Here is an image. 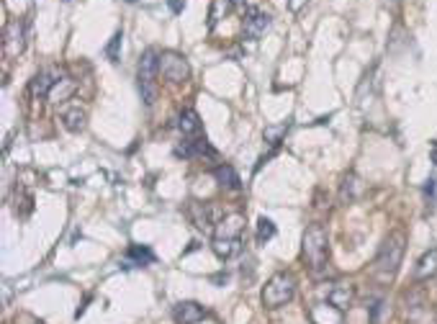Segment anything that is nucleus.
<instances>
[{
    "label": "nucleus",
    "mask_w": 437,
    "mask_h": 324,
    "mask_svg": "<svg viewBox=\"0 0 437 324\" xmlns=\"http://www.w3.org/2000/svg\"><path fill=\"white\" fill-rule=\"evenodd\" d=\"M72 91H75V82L67 80V78H62V80L54 85V91L49 93V98H51V101L60 103V101H64V98H70Z\"/></svg>",
    "instance_id": "nucleus-21"
},
{
    "label": "nucleus",
    "mask_w": 437,
    "mask_h": 324,
    "mask_svg": "<svg viewBox=\"0 0 437 324\" xmlns=\"http://www.w3.org/2000/svg\"><path fill=\"white\" fill-rule=\"evenodd\" d=\"M242 227H244V219L239 213H232V216H226L222 222V229L216 237H242Z\"/></svg>",
    "instance_id": "nucleus-19"
},
{
    "label": "nucleus",
    "mask_w": 437,
    "mask_h": 324,
    "mask_svg": "<svg viewBox=\"0 0 437 324\" xmlns=\"http://www.w3.org/2000/svg\"><path fill=\"white\" fill-rule=\"evenodd\" d=\"M327 301L329 306H335L340 312H347L353 301H355V286L353 284H335L329 288V294H327Z\"/></svg>",
    "instance_id": "nucleus-9"
},
{
    "label": "nucleus",
    "mask_w": 437,
    "mask_h": 324,
    "mask_svg": "<svg viewBox=\"0 0 437 324\" xmlns=\"http://www.w3.org/2000/svg\"><path fill=\"white\" fill-rule=\"evenodd\" d=\"M222 3H226V0H214V8H211V23H209V26H216V21L222 19V13H226V8H222Z\"/></svg>",
    "instance_id": "nucleus-26"
},
{
    "label": "nucleus",
    "mask_w": 437,
    "mask_h": 324,
    "mask_svg": "<svg viewBox=\"0 0 437 324\" xmlns=\"http://www.w3.org/2000/svg\"><path fill=\"white\" fill-rule=\"evenodd\" d=\"M301 253H304L306 265H309L314 273H322V270H324L327 260H329V240H327V232L322 224H311L304 232Z\"/></svg>",
    "instance_id": "nucleus-1"
},
{
    "label": "nucleus",
    "mask_w": 437,
    "mask_h": 324,
    "mask_svg": "<svg viewBox=\"0 0 437 324\" xmlns=\"http://www.w3.org/2000/svg\"><path fill=\"white\" fill-rule=\"evenodd\" d=\"M296 294V278L291 273H275L268 278L263 288V306L268 309H281Z\"/></svg>",
    "instance_id": "nucleus-3"
},
{
    "label": "nucleus",
    "mask_w": 437,
    "mask_h": 324,
    "mask_svg": "<svg viewBox=\"0 0 437 324\" xmlns=\"http://www.w3.org/2000/svg\"><path fill=\"white\" fill-rule=\"evenodd\" d=\"M167 5H170V10H173L175 16H178V13H183V8H185V0H167Z\"/></svg>",
    "instance_id": "nucleus-28"
},
{
    "label": "nucleus",
    "mask_w": 437,
    "mask_h": 324,
    "mask_svg": "<svg viewBox=\"0 0 437 324\" xmlns=\"http://www.w3.org/2000/svg\"><path fill=\"white\" fill-rule=\"evenodd\" d=\"M121 39H123V34L121 31H116L113 39L108 41V47H106V57L111 62H119V54H121Z\"/></svg>",
    "instance_id": "nucleus-25"
},
{
    "label": "nucleus",
    "mask_w": 437,
    "mask_h": 324,
    "mask_svg": "<svg viewBox=\"0 0 437 324\" xmlns=\"http://www.w3.org/2000/svg\"><path fill=\"white\" fill-rule=\"evenodd\" d=\"M23 44H26V29H23V21L13 19L5 26V34H3V51L5 57H19L23 51Z\"/></svg>",
    "instance_id": "nucleus-7"
},
{
    "label": "nucleus",
    "mask_w": 437,
    "mask_h": 324,
    "mask_svg": "<svg viewBox=\"0 0 437 324\" xmlns=\"http://www.w3.org/2000/svg\"><path fill=\"white\" fill-rule=\"evenodd\" d=\"M211 250L219 260H229V257L242 253V237H214Z\"/></svg>",
    "instance_id": "nucleus-11"
},
{
    "label": "nucleus",
    "mask_w": 437,
    "mask_h": 324,
    "mask_svg": "<svg viewBox=\"0 0 437 324\" xmlns=\"http://www.w3.org/2000/svg\"><path fill=\"white\" fill-rule=\"evenodd\" d=\"M173 316L178 324H198L206 316V309L201 304H196V301H180L175 306Z\"/></svg>",
    "instance_id": "nucleus-10"
},
{
    "label": "nucleus",
    "mask_w": 437,
    "mask_h": 324,
    "mask_svg": "<svg viewBox=\"0 0 437 324\" xmlns=\"http://www.w3.org/2000/svg\"><path fill=\"white\" fill-rule=\"evenodd\" d=\"M188 213H191V219H193V224L198 229H204V232H211V229H214L216 222H214V216H211V206H209V203L193 201L188 206Z\"/></svg>",
    "instance_id": "nucleus-12"
},
{
    "label": "nucleus",
    "mask_w": 437,
    "mask_h": 324,
    "mask_svg": "<svg viewBox=\"0 0 437 324\" xmlns=\"http://www.w3.org/2000/svg\"><path fill=\"white\" fill-rule=\"evenodd\" d=\"M404 234L401 232H394L386 237V242L381 244V250L376 255V273L381 278H394L399 270V265H401V257H404Z\"/></svg>",
    "instance_id": "nucleus-2"
},
{
    "label": "nucleus",
    "mask_w": 437,
    "mask_h": 324,
    "mask_svg": "<svg viewBox=\"0 0 437 324\" xmlns=\"http://www.w3.org/2000/svg\"><path fill=\"white\" fill-rule=\"evenodd\" d=\"M270 16L265 13V10H257L252 8L242 21V39H250V41H257L265 36V31L270 29Z\"/></svg>",
    "instance_id": "nucleus-6"
},
{
    "label": "nucleus",
    "mask_w": 437,
    "mask_h": 324,
    "mask_svg": "<svg viewBox=\"0 0 437 324\" xmlns=\"http://www.w3.org/2000/svg\"><path fill=\"white\" fill-rule=\"evenodd\" d=\"M154 260V253L150 247H142V244H132L126 250V265L129 268H137V265H150Z\"/></svg>",
    "instance_id": "nucleus-18"
},
{
    "label": "nucleus",
    "mask_w": 437,
    "mask_h": 324,
    "mask_svg": "<svg viewBox=\"0 0 437 324\" xmlns=\"http://www.w3.org/2000/svg\"><path fill=\"white\" fill-rule=\"evenodd\" d=\"M178 129L183 137H196V134H201V119H198V113L193 108H183V111L178 113Z\"/></svg>",
    "instance_id": "nucleus-14"
},
{
    "label": "nucleus",
    "mask_w": 437,
    "mask_h": 324,
    "mask_svg": "<svg viewBox=\"0 0 437 324\" xmlns=\"http://www.w3.org/2000/svg\"><path fill=\"white\" fill-rule=\"evenodd\" d=\"M62 80V75L57 67H47V70H39L31 80V95L34 98H49V93L54 91V85Z\"/></svg>",
    "instance_id": "nucleus-8"
},
{
    "label": "nucleus",
    "mask_w": 437,
    "mask_h": 324,
    "mask_svg": "<svg viewBox=\"0 0 437 324\" xmlns=\"http://www.w3.org/2000/svg\"><path fill=\"white\" fill-rule=\"evenodd\" d=\"M425 196L427 198H437V178H429L427 185H425Z\"/></svg>",
    "instance_id": "nucleus-27"
},
{
    "label": "nucleus",
    "mask_w": 437,
    "mask_h": 324,
    "mask_svg": "<svg viewBox=\"0 0 437 324\" xmlns=\"http://www.w3.org/2000/svg\"><path fill=\"white\" fill-rule=\"evenodd\" d=\"M232 5H244V0H229Z\"/></svg>",
    "instance_id": "nucleus-30"
},
{
    "label": "nucleus",
    "mask_w": 437,
    "mask_h": 324,
    "mask_svg": "<svg viewBox=\"0 0 437 324\" xmlns=\"http://www.w3.org/2000/svg\"><path fill=\"white\" fill-rule=\"evenodd\" d=\"M201 152H214V150L209 147V142L201 139V137H198V139H188V142L175 147V154H178V157H185V160H188V157H196V154H201Z\"/></svg>",
    "instance_id": "nucleus-16"
},
{
    "label": "nucleus",
    "mask_w": 437,
    "mask_h": 324,
    "mask_svg": "<svg viewBox=\"0 0 437 324\" xmlns=\"http://www.w3.org/2000/svg\"><path fill=\"white\" fill-rule=\"evenodd\" d=\"M340 309H335L332 314H324V304L322 306H314V312H311V319H314L316 324H340Z\"/></svg>",
    "instance_id": "nucleus-23"
},
{
    "label": "nucleus",
    "mask_w": 437,
    "mask_h": 324,
    "mask_svg": "<svg viewBox=\"0 0 437 324\" xmlns=\"http://www.w3.org/2000/svg\"><path fill=\"white\" fill-rule=\"evenodd\" d=\"M429 154H432V162H435V165H437V142L432 144V150H429Z\"/></svg>",
    "instance_id": "nucleus-29"
},
{
    "label": "nucleus",
    "mask_w": 437,
    "mask_h": 324,
    "mask_svg": "<svg viewBox=\"0 0 437 324\" xmlns=\"http://www.w3.org/2000/svg\"><path fill=\"white\" fill-rule=\"evenodd\" d=\"M285 132H288V124H281V126H268V129H265V142L270 144V147H278L281 139L285 137Z\"/></svg>",
    "instance_id": "nucleus-24"
},
{
    "label": "nucleus",
    "mask_w": 437,
    "mask_h": 324,
    "mask_svg": "<svg viewBox=\"0 0 437 324\" xmlns=\"http://www.w3.org/2000/svg\"><path fill=\"white\" fill-rule=\"evenodd\" d=\"M275 237V224L268 219V216H260L257 219V242L265 244L268 240H273Z\"/></svg>",
    "instance_id": "nucleus-22"
},
{
    "label": "nucleus",
    "mask_w": 437,
    "mask_h": 324,
    "mask_svg": "<svg viewBox=\"0 0 437 324\" xmlns=\"http://www.w3.org/2000/svg\"><path fill=\"white\" fill-rule=\"evenodd\" d=\"M214 178L222 183L224 188H229V191H239L242 188V181H239V175L234 170L232 165H219L214 170Z\"/></svg>",
    "instance_id": "nucleus-17"
},
{
    "label": "nucleus",
    "mask_w": 437,
    "mask_h": 324,
    "mask_svg": "<svg viewBox=\"0 0 437 324\" xmlns=\"http://www.w3.org/2000/svg\"><path fill=\"white\" fill-rule=\"evenodd\" d=\"M437 275V247H429L427 253L419 257L417 270H414V278L417 281H429Z\"/></svg>",
    "instance_id": "nucleus-13"
},
{
    "label": "nucleus",
    "mask_w": 437,
    "mask_h": 324,
    "mask_svg": "<svg viewBox=\"0 0 437 324\" xmlns=\"http://www.w3.org/2000/svg\"><path fill=\"white\" fill-rule=\"evenodd\" d=\"M62 126L67 129V132L78 134L85 129V111H82L80 106H72L67 111L62 113Z\"/></svg>",
    "instance_id": "nucleus-15"
},
{
    "label": "nucleus",
    "mask_w": 437,
    "mask_h": 324,
    "mask_svg": "<svg viewBox=\"0 0 437 324\" xmlns=\"http://www.w3.org/2000/svg\"><path fill=\"white\" fill-rule=\"evenodd\" d=\"M160 75H163L167 82L180 85V82H185L188 75H191L188 60H185L183 54H178V51H163V54H160Z\"/></svg>",
    "instance_id": "nucleus-5"
},
{
    "label": "nucleus",
    "mask_w": 437,
    "mask_h": 324,
    "mask_svg": "<svg viewBox=\"0 0 437 324\" xmlns=\"http://www.w3.org/2000/svg\"><path fill=\"white\" fill-rule=\"evenodd\" d=\"M160 75V54L154 49H147L139 60V91H142V101L147 106L154 103L157 88H154V78Z\"/></svg>",
    "instance_id": "nucleus-4"
},
{
    "label": "nucleus",
    "mask_w": 437,
    "mask_h": 324,
    "mask_svg": "<svg viewBox=\"0 0 437 324\" xmlns=\"http://www.w3.org/2000/svg\"><path fill=\"white\" fill-rule=\"evenodd\" d=\"M357 191H360V181H357V175H347L345 181H342V191H340V198H342V203L353 201L357 196Z\"/></svg>",
    "instance_id": "nucleus-20"
}]
</instances>
